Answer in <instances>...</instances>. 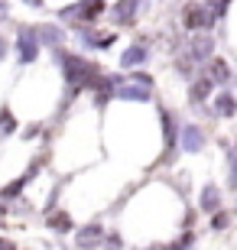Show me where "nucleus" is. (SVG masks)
<instances>
[{
	"label": "nucleus",
	"mask_w": 237,
	"mask_h": 250,
	"mask_svg": "<svg viewBox=\"0 0 237 250\" xmlns=\"http://www.w3.org/2000/svg\"><path fill=\"white\" fill-rule=\"evenodd\" d=\"M55 62H59V68H62L65 75V84L72 88V91H91L94 82H98L101 75V65L98 62H88V59L82 56H72V52H65V49H55Z\"/></svg>",
	"instance_id": "f257e3e1"
},
{
	"label": "nucleus",
	"mask_w": 237,
	"mask_h": 250,
	"mask_svg": "<svg viewBox=\"0 0 237 250\" xmlns=\"http://www.w3.org/2000/svg\"><path fill=\"white\" fill-rule=\"evenodd\" d=\"M218 23V17L211 13V7H205V3H185L182 7V26L189 29V33H195V29H211Z\"/></svg>",
	"instance_id": "f03ea898"
},
{
	"label": "nucleus",
	"mask_w": 237,
	"mask_h": 250,
	"mask_svg": "<svg viewBox=\"0 0 237 250\" xmlns=\"http://www.w3.org/2000/svg\"><path fill=\"white\" fill-rule=\"evenodd\" d=\"M104 10V0H82V3H72V7L62 10V20H75V23H94Z\"/></svg>",
	"instance_id": "7ed1b4c3"
},
{
	"label": "nucleus",
	"mask_w": 237,
	"mask_h": 250,
	"mask_svg": "<svg viewBox=\"0 0 237 250\" xmlns=\"http://www.w3.org/2000/svg\"><path fill=\"white\" fill-rule=\"evenodd\" d=\"M39 36H36V29H20V36H17V59L20 65H33L39 59Z\"/></svg>",
	"instance_id": "20e7f679"
},
{
	"label": "nucleus",
	"mask_w": 237,
	"mask_h": 250,
	"mask_svg": "<svg viewBox=\"0 0 237 250\" xmlns=\"http://www.w3.org/2000/svg\"><path fill=\"white\" fill-rule=\"evenodd\" d=\"M205 130L198 127V124H182L179 127V146H182V153H201L205 149Z\"/></svg>",
	"instance_id": "39448f33"
},
{
	"label": "nucleus",
	"mask_w": 237,
	"mask_h": 250,
	"mask_svg": "<svg viewBox=\"0 0 237 250\" xmlns=\"http://www.w3.org/2000/svg\"><path fill=\"white\" fill-rule=\"evenodd\" d=\"M101 241H104V228L101 221H91L75 231V247L78 250H101Z\"/></svg>",
	"instance_id": "423d86ee"
},
{
	"label": "nucleus",
	"mask_w": 237,
	"mask_h": 250,
	"mask_svg": "<svg viewBox=\"0 0 237 250\" xmlns=\"http://www.w3.org/2000/svg\"><path fill=\"white\" fill-rule=\"evenodd\" d=\"M211 52H215V39H211V36H192L182 56L192 59L195 65H201V62H208V59H211Z\"/></svg>",
	"instance_id": "0eeeda50"
},
{
	"label": "nucleus",
	"mask_w": 237,
	"mask_h": 250,
	"mask_svg": "<svg viewBox=\"0 0 237 250\" xmlns=\"http://www.w3.org/2000/svg\"><path fill=\"white\" fill-rule=\"evenodd\" d=\"M215 91H218V88H215V82H211L208 75H198V78L189 82V104H205Z\"/></svg>",
	"instance_id": "6e6552de"
},
{
	"label": "nucleus",
	"mask_w": 237,
	"mask_h": 250,
	"mask_svg": "<svg viewBox=\"0 0 237 250\" xmlns=\"http://www.w3.org/2000/svg\"><path fill=\"white\" fill-rule=\"evenodd\" d=\"M110 13H114V23L117 26H133L137 23V13H140V0H117Z\"/></svg>",
	"instance_id": "1a4fd4ad"
},
{
	"label": "nucleus",
	"mask_w": 237,
	"mask_h": 250,
	"mask_svg": "<svg viewBox=\"0 0 237 250\" xmlns=\"http://www.w3.org/2000/svg\"><path fill=\"white\" fill-rule=\"evenodd\" d=\"M114 98H120V101H150L153 98V88H143V84L124 78V84L114 91Z\"/></svg>",
	"instance_id": "9d476101"
},
{
	"label": "nucleus",
	"mask_w": 237,
	"mask_h": 250,
	"mask_svg": "<svg viewBox=\"0 0 237 250\" xmlns=\"http://www.w3.org/2000/svg\"><path fill=\"white\" fill-rule=\"evenodd\" d=\"M150 62V49H146V42H133L130 49H124V56H120V65L124 68H143V65Z\"/></svg>",
	"instance_id": "9b49d317"
},
{
	"label": "nucleus",
	"mask_w": 237,
	"mask_h": 250,
	"mask_svg": "<svg viewBox=\"0 0 237 250\" xmlns=\"http://www.w3.org/2000/svg\"><path fill=\"white\" fill-rule=\"evenodd\" d=\"M211 111H215V117H234L237 114V98L228 91V88H221V91H215Z\"/></svg>",
	"instance_id": "f8f14e48"
},
{
	"label": "nucleus",
	"mask_w": 237,
	"mask_h": 250,
	"mask_svg": "<svg viewBox=\"0 0 237 250\" xmlns=\"http://www.w3.org/2000/svg\"><path fill=\"white\" fill-rule=\"evenodd\" d=\"M221 202H224V195H221V188L215 186V182H208V186L201 188L198 208H201L205 214H215V211H221Z\"/></svg>",
	"instance_id": "ddd939ff"
},
{
	"label": "nucleus",
	"mask_w": 237,
	"mask_h": 250,
	"mask_svg": "<svg viewBox=\"0 0 237 250\" xmlns=\"http://www.w3.org/2000/svg\"><path fill=\"white\" fill-rule=\"evenodd\" d=\"M82 42L88 49H110L117 42V36H114V33H94V29L82 26Z\"/></svg>",
	"instance_id": "4468645a"
},
{
	"label": "nucleus",
	"mask_w": 237,
	"mask_h": 250,
	"mask_svg": "<svg viewBox=\"0 0 237 250\" xmlns=\"http://www.w3.org/2000/svg\"><path fill=\"white\" fill-rule=\"evenodd\" d=\"M163 140H166V156H172V149L179 146V124L169 111H163Z\"/></svg>",
	"instance_id": "2eb2a0df"
},
{
	"label": "nucleus",
	"mask_w": 237,
	"mask_h": 250,
	"mask_svg": "<svg viewBox=\"0 0 237 250\" xmlns=\"http://www.w3.org/2000/svg\"><path fill=\"white\" fill-rule=\"evenodd\" d=\"M208 78L215 82V88L228 84V82H231V68H228V62H224V59H218V56H211V59H208Z\"/></svg>",
	"instance_id": "dca6fc26"
},
{
	"label": "nucleus",
	"mask_w": 237,
	"mask_h": 250,
	"mask_svg": "<svg viewBox=\"0 0 237 250\" xmlns=\"http://www.w3.org/2000/svg\"><path fill=\"white\" fill-rule=\"evenodd\" d=\"M36 36H39V46H52V52H55V49H62L65 33L59 26H36Z\"/></svg>",
	"instance_id": "f3484780"
},
{
	"label": "nucleus",
	"mask_w": 237,
	"mask_h": 250,
	"mask_svg": "<svg viewBox=\"0 0 237 250\" xmlns=\"http://www.w3.org/2000/svg\"><path fill=\"white\" fill-rule=\"evenodd\" d=\"M46 224L52 228L55 234H68V231H75V221H72V218H68L65 211H55V214H49V218H46Z\"/></svg>",
	"instance_id": "a211bd4d"
},
{
	"label": "nucleus",
	"mask_w": 237,
	"mask_h": 250,
	"mask_svg": "<svg viewBox=\"0 0 237 250\" xmlns=\"http://www.w3.org/2000/svg\"><path fill=\"white\" fill-rule=\"evenodd\" d=\"M224 153H228V186L237 188V143H224Z\"/></svg>",
	"instance_id": "6ab92c4d"
},
{
	"label": "nucleus",
	"mask_w": 237,
	"mask_h": 250,
	"mask_svg": "<svg viewBox=\"0 0 237 250\" xmlns=\"http://www.w3.org/2000/svg\"><path fill=\"white\" fill-rule=\"evenodd\" d=\"M166 250H195V231H185L179 241L166 244Z\"/></svg>",
	"instance_id": "aec40b11"
},
{
	"label": "nucleus",
	"mask_w": 237,
	"mask_h": 250,
	"mask_svg": "<svg viewBox=\"0 0 237 250\" xmlns=\"http://www.w3.org/2000/svg\"><path fill=\"white\" fill-rule=\"evenodd\" d=\"M101 250H124V237L117 231L114 234H104V241H101Z\"/></svg>",
	"instance_id": "412c9836"
},
{
	"label": "nucleus",
	"mask_w": 237,
	"mask_h": 250,
	"mask_svg": "<svg viewBox=\"0 0 237 250\" xmlns=\"http://www.w3.org/2000/svg\"><path fill=\"white\" fill-rule=\"evenodd\" d=\"M228 224H231V214L228 211H215V214H211V231H215V234L224 231Z\"/></svg>",
	"instance_id": "4be33fe9"
},
{
	"label": "nucleus",
	"mask_w": 237,
	"mask_h": 250,
	"mask_svg": "<svg viewBox=\"0 0 237 250\" xmlns=\"http://www.w3.org/2000/svg\"><path fill=\"white\" fill-rule=\"evenodd\" d=\"M130 82H137V84H143V88H153V78H150V75H146V72H140V68H137V72H133V75H130Z\"/></svg>",
	"instance_id": "5701e85b"
},
{
	"label": "nucleus",
	"mask_w": 237,
	"mask_h": 250,
	"mask_svg": "<svg viewBox=\"0 0 237 250\" xmlns=\"http://www.w3.org/2000/svg\"><path fill=\"white\" fill-rule=\"evenodd\" d=\"M13 127H17V124H13V117H10V111H0V130H3V133H10Z\"/></svg>",
	"instance_id": "b1692460"
},
{
	"label": "nucleus",
	"mask_w": 237,
	"mask_h": 250,
	"mask_svg": "<svg viewBox=\"0 0 237 250\" xmlns=\"http://www.w3.org/2000/svg\"><path fill=\"white\" fill-rule=\"evenodd\" d=\"M137 250H166V244H150V247H137Z\"/></svg>",
	"instance_id": "393cba45"
},
{
	"label": "nucleus",
	"mask_w": 237,
	"mask_h": 250,
	"mask_svg": "<svg viewBox=\"0 0 237 250\" xmlns=\"http://www.w3.org/2000/svg\"><path fill=\"white\" fill-rule=\"evenodd\" d=\"M3 56H7V39L0 36V59H3Z\"/></svg>",
	"instance_id": "a878e982"
},
{
	"label": "nucleus",
	"mask_w": 237,
	"mask_h": 250,
	"mask_svg": "<svg viewBox=\"0 0 237 250\" xmlns=\"http://www.w3.org/2000/svg\"><path fill=\"white\" fill-rule=\"evenodd\" d=\"M0 250H17V247H13V241H0Z\"/></svg>",
	"instance_id": "bb28decb"
},
{
	"label": "nucleus",
	"mask_w": 237,
	"mask_h": 250,
	"mask_svg": "<svg viewBox=\"0 0 237 250\" xmlns=\"http://www.w3.org/2000/svg\"><path fill=\"white\" fill-rule=\"evenodd\" d=\"M7 17V3H0V20Z\"/></svg>",
	"instance_id": "cd10ccee"
},
{
	"label": "nucleus",
	"mask_w": 237,
	"mask_h": 250,
	"mask_svg": "<svg viewBox=\"0 0 237 250\" xmlns=\"http://www.w3.org/2000/svg\"><path fill=\"white\" fill-rule=\"evenodd\" d=\"M26 3H36V7H39V3H43V0H26Z\"/></svg>",
	"instance_id": "c85d7f7f"
},
{
	"label": "nucleus",
	"mask_w": 237,
	"mask_h": 250,
	"mask_svg": "<svg viewBox=\"0 0 237 250\" xmlns=\"http://www.w3.org/2000/svg\"><path fill=\"white\" fill-rule=\"evenodd\" d=\"M234 208H237V202H234Z\"/></svg>",
	"instance_id": "c756f323"
}]
</instances>
